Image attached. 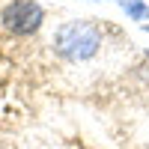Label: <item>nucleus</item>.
Listing matches in <instances>:
<instances>
[{
	"label": "nucleus",
	"instance_id": "obj_2",
	"mask_svg": "<svg viewBox=\"0 0 149 149\" xmlns=\"http://www.w3.org/2000/svg\"><path fill=\"white\" fill-rule=\"evenodd\" d=\"M0 24L12 36H33L45 24V9L36 0H9L0 12Z\"/></svg>",
	"mask_w": 149,
	"mask_h": 149
},
{
	"label": "nucleus",
	"instance_id": "obj_3",
	"mask_svg": "<svg viewBox=\"0 0 149 149\" xmlns=\"http://www.w3.org/2000/svg\"><path fill=\"white\" fill-rule=\"evenodd\" d=\"M119 9L125 12L131 21H149V3L146 0H119Z\"/></svg>",
	"mask_w": 149,
	"mask_h": 149
},
{
	"label": "nucleus",
	"instance_id": "obj_1",
	"mask_svg": "<svg viewBox=\"0 0 149 149\" xmlns=\"http://www.w3.org/2000/svg\"><path fill=\"white\" fill-rule=\"evenodd\" d=\"M54 51L69 63H86L102 51V30L93 21H66L54 33Z\"/></svg>",
	"mask_w": 149,
	"mask_h": 149
}]
</instances>
